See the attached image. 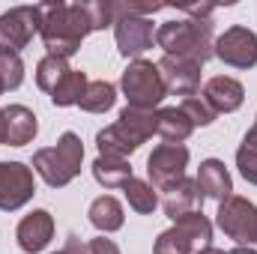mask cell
Returning <instances> with one entry per match:
<instances>
[{
	"mask_svg": "<svg viewBox=\"0 0 257 254\" xmlns=\"http://www.w3.org/2000/svg\"><path fill=\"white\" fill-rule=\"evenodd\" d=\"M39 36L48 48L51 57H63L69 60L87 33H93L90 27V15L84 3H42L39 6Z\"/></svg>",
	"mask_w": 257,
	"mask_h": 254,
	"instance_id": "1",
	"label": "cell"
},
{
	"mask_svg": "<svg viewBox=\"0 0 257 254\" xmlns=\"http://www.w3.org/2000/svg\"><path fill=\"white\" fill-rule=\"evenodd\" d=\"M156 45L165 51V57H183L192 63H206L212 57V21L209 18H180L165 21L156 30Z\"/></svg>",
	"mask_w": 257,
	"mask_h": 254,
	"instance_id": "2",
	"label": "cell"
},
{
	"mask_svg": "<svg viewBox=\"0 0 257 254\" xmlns=\"http://www.w3.org/2000/svg\"><path fill=\"white\" fill-rule=\"evenodd\" d=\"M81 159H84V144L75 132H66L57 141V147L39 150L33 156V168L36 174L51 186V189H63L69 186L78 174H81Z\"/></svg>",
	"mask_w": 257,
	"mask_h": 254,
	"instance_id": "3",
	"label": "cell"
},
{
	"mask_svg": "<svg viewBox=\"0 0 257 254\" xmlns=\"http://www.w3.org/2000/svg\"><path fill=\"white\" fill-rule=\"evenodd\" d=\"M209 242H212V224L197 209L174 221V227H168L156 239V254H192L209 248Z\"/></svg>",
	"mask_w": 257,
	"mask_h": 254,
	"instance_id": "4",
	"label": "cell"
},
{
	"mask_svg": "<svg viewBox=\"0 0 257 254\" xmlns=\"http://www.w3.org/2000/svg\"><path fill=\"white\" fill-rule=\"evenodd\" d=\"M123 93H126L128 105L132 108H144V111H153L162 99H165V81H162V72L159 66L150 63V60H135L128 63V69L123 72Z\"/></svg>",
	"mask_w": 257,
	"mask_h": 254,
	"instance_id": "5",
	"label": "cell"
},
{
	"mask_svg": "<svg viewBox=\"0 0 257 254\" xmlns=\"http://www.w3.org/2000/svg\"><path fill=\"white\" fill-rule=\"evenodd\" d=\"M218 227L239 245H257V206L245 197L230 194L227 200L218 203L215 212Z\"/></svg>",
	"mask_w": 257,
	"mask_h": 254,
	"instance_id": "6",
	"label": "cell"
},
{
	"mask_svg": "<svg viewBox=\"0 0 257 254\" xmlns=\"http://www.w3.org/2000/svg\"><path fill=\"white\" fill-rule=\"evenodd\" d=\"M39 6H12L0 15V54H18L39 33Z\"/></svg>",
	"mask_w": 257,
	"mask_h": 254,
	"instance_id": "7",
	"label": "cell"
},
{
	"mask_svg": "<svg viewBox=\"0 0 257 254\" xmlns=\"http://www.w3.org/2000/svg\"><path fill=\"white\" fill-rule=\"evenodd\" d=\"M186 165H189V150L183 144H159L147 159L150 186L156 191H168L186 177Z\"/></svg>",
	"mask_w": 257,
	"mask_h": 254,
	"instance_id": "8",
	"label": "cell"
},
{
	"mask_svg": "<svg viewBox=\"0 0 257 254\" xmlns=\"http://www.w3.org/2000/svg\"><path fill=\"white\" fill-rule=\"evenodd\" d=\"M36 191L33 171L21 162H0V209L15 212L21 209Z\"/></svg>",
	"mask_w": 257,
	"mask_h": 254,
	"instance_id": "9",
	"label": "cell"
},
{
	"mask_svg": "<svg viewBox=\"0 0 257 254\" xmlns=\"http://www.w3.org/2000/svg\"><path fill=\"white\" fill-rule=\"evenodd\" d=\"M212 54L233 69H251L257 66V36L248 27H230L215 39Z\"/></svg>",
	"mask_w": 257,
	"mask_h": 254,
	"instance_id": "10",
	"label": "cell"
},
{
	"mask_svg": "<svg viewBox=\"0 0 257 254\" xmlns=\"http://www.w3.org/2000/svg\"><path fill=\"white\" fill-rule=\"evenodd\" d=\"M114 36H117V48L123 57H141L147 48H153L156 42V30H153V21L147 15H120L117 24H114Z\"/></svg>",
	"mask_w": 257,
	"mask_h": 254,
	"instance_id": "11",
	"label": "cell"
},
{
	"mask_svg": "<svg viewBox=\"0 0 257 254\" xmlns=\"http://www.w3.org/2000/svg\"><path fill=\"white\" fill-rule=\"evenodd\" d=\"M156 66L162 72V81H165L168 93L197 96V90H200V63L183 60V57H162Z\"/></svg>",
	"mask_w": 257,
	"mask_h": 254,
	"instance_id": "12",
	"label": "cell"
},
{
	"mask_svg": "<svg viewBox=\"0 0 257 254\" xmlns=\"http://www.w3.org/2000/svg\"><path fill=\"white\" fill-rule=\"evenodd\" d=\"M15 239H18V248L27 254L42 251L51 239H54V218L48 209H33L30 215L21 218L18 230H15Z\"/></svg>",
	"mask_w": 257,
	"mask_h": 254,
	"instance_id": "13",
	"label": "cell"
},
{
	"mask_svg": "<svg viewBox=\"0 0 257 254\" xmlns=\"http://www.w3.org/2000/svg\"><path fill=\"white\" fill-rule=\"evenodd\" d=\"M203 99L215 114H230V111H236L242 105L245 87L230 75H215V78H209L203 84Z\"/></svg>",
	"mask_w": 257,
	"mask_h": 254,
	"instance_id": "14",
	"label": "cell"
},
{
	"mask_svg": "<svg viewBox=\"0 0 257 254\" xmlns=\"http://www.w3.org/2000/svg\"><path fill=\"white\" fill-rule=\"evenodd\" d=\"M194 183H197L200 197H212V200H227L230 191H233L230 174H227L224 162H218V159L200 162V171H197V180Z\"/></svg>",
	"mask_w": 257,
	"mask_h": 254,
	"instance_id": "15",
	"label": "cell"
},
{
	"mask_svg": "<svg viewBox=\"0 0 257 254\" xmlns=\"http://www.w3.org/2000/svg\"><path fill=\"white\" fill-rule=\"evenodd\" d=\"M200 200H203V197H200V191H197V183L189 180V177H183L177 186H171V189L165 191L162 206H165V215H168L171 221H180L183 215L197 212Z\"/></svg>",
	"mask_w": 257,
	"mask_h": 254,
	"instance_id": "16",
	"label": "cell"
},
{
	"mask_svg": "<svg viewBox=\"0 0 257 254\" xmlns=\"http://www.w3.org/2000/svg\"><path fill=\"white\" fill-rule=\"evenodd\" d=\"M6 114V144L9 147H24L36 138L39 132V123H36V114L24 105H9L3 108Z\"/></svg>",
	"mask_w": 257,
	"mask_h": 254,
	"instance_id": "17",
	"label": "cell"
},
{
	"mask_svg": "<svg viewBox=\"0 0 257 254\" xmlns=\"http://www.w3.org/2000/svg\"><path fill=\"white\" fill-rule=\"evenodd\" d=\"M96 144H99V156H114V159H128L141 147V141L123 123H114V126L102 129L96 135Z\"/></svg>",
	"mask_w": 257,
	"mask_h": 254,
	"instance_id": "18",
	"label": "cell"
},
{
	"mask_svg": "<svg viewBox=\"0 0 257 254\" xmlns=\"http://www.w3.org/2000/svg\"><path fill=\"white\" fill-rule=\"evenodd\" d=\"M90 224L102 233H114L123 227V203L114 194H102L90 203Z\"/></svg>",
	"mask_w": 257,
	"mask_h": 254,
	"instance_id": "19",
	"label": "cell"
},
{
	"mask_svg": "<svg viewBox=\"0 0 257 254\" xmlns=\"http://www.w3.org/2000/svg\"><path fill=\"white\" fill-rule=\"evenodd\" d=\"M156 132L165 138V144H183L194 132V126L183 114V108H162L156 111Z\"/></svg>",
	"mask_w": 257,
	"mask_h": 254,
	"instance_id": "20",
	"label": "cell"
},
{
	"mask_svg": "<svg viewBox=\"0 0 257 254\" xmlns=\"http://www.w3.org/2000/svg\"><path fill=\"white\" fill-rule=\"evenodd\" d=\"M93 177L105 189H123L132 180V165L128 159H114V156H99L93 162Z\"/></svg>",
	"mask_w": 257,
	"mask_h": 254,
	"instance_id": "21",
	"label": "cell"
},
{
	"mask_svg": "<svg viewBox=\"0 0 257 254\" xmlns=\"http://www.w3.org/2000/svg\"><path fill=\"white\" fill-rule=\"evenodd\" d=\"M114 99H117V87L108 84V81H90L87 90H84V99L78 102V108L90 111V114H105L108 108H114Z\"/></svg>",
	"mask_w": 257,
	"mask_h": 254,
	"instance_id": "22",
	"label": "cell"
},
{
	"mask_svg": "<svg viewBox=\"0 0 257 254\" xmlns=\"http://www.w3.org/2000/svg\"><path fill=\"white\" fill-rule=\"evenodd\" d=\"M87 75L84 72H69L63 81H60V87L51 93V102L57 105V108H69V105H78L81 99H84V90H87Z\"/></svg>",
	"mask_w": 257,
	"mask_h": 254,
	"instance_id": "23",
	"label": "cell"
},
{
	"mask_svg": "<svg viewBox=\"0 0 257 254\" xmlns=\"http://www.w3.org/2000/svg\"><path fill=\"white\" fill-rule=\"evenodd\" d=\"M69 72H72V69H69V63H66L63 57H51V54H45V57L39 60V66H36V84H39L45 93H54Z\"/></svg>",
	"mask_w": 257,
	"mask_h": 254,
	"instance_id": "24",
	"label": "cell"
},
{
	"mask_svg": "<svg viewBox=\"0 0 257 254\" xmlns=\"http://www.w3.org/2000/svg\"><path fill=\"white\" fill-rule=\"evenodd\" d=\"M117 123H123V126L144 144V141L153 138V132H156V114H153V111H144V108L126 105V108L120 111V120H117Z\"/></svg>",
	"mask_w": 257,
	"mask_h": 254,
	"instance_id": "25",
	"label": "cell"
},
{
	"mask_svg": "<svg viewBox=\"0 0 257 254\" xmlns=\"http://www.w3.org/2000/svg\"><path fill=\"white\" fill-rule=\"evenodd\" d=\"M123 191H126L128 206H132L135 212H141V215H147V212H153V209L159 206L156 189H153L150 183H144V180H135V177H132L126 186H123Z\"/></svg>",
	"mask_w": 257,
	"mask_h": 254,
	"instance_id": "26",
	"label": "cell"
},
{
	"mask_svg": "<svg viewBox=\"0 0 257 254\" xmlns=\"http://www.w3.org/2000/svg\"><path fill=\"white\" fill-rule=\"evenodd\" d=\"M24 81V63L18 54H0V87L6 90H18Z\"/></svg>",
	"mask_w": 257,
	"mask_h": 254,
	"instance_id": "27",
	"label": "cell"
},
{
	"mask_svg": "<svg viewBox=\"0 0 257 254\" xmlns=\"http://www.w3.org/2000/svg\"><path fill=\"white\" fill-rule=\"evenodd\" d=\"M84 6H87L93 30H105V27L117 24V3H111V0H93V3H84Z\"/></svg>",
	"mask_w": 257,
	"mask_h": 254,
	"instance_id": "28",
	"label": "cell"
},
{
	"mask_svg": "<svg viewBox=\"0 0 257 254\" xmlns=\"http://www.w3.org/2000/svg\"><path fill=\"white\" fill-rule=\"evenodd\" d=\"M180 108H183V114L192 120V126H209V123L215 120V111L206 105L203 96H186Z\"/></svg>",
	"mask_w": 257,
	"mask_h": 254,
	"instance_id": "29",
	"label": "cell"
},
{
	"mask_svg": "<svg viewBox=\"0 0 257 254\" xmlns=\"http://www.w3.org/2000/svg\"><path fill=\"white\" fill-rule=\"evenodd\" d=\"M236 168L251 186H257V144L254 141H248V138L242 141V147L236 150Z\"/></svg>",
	"mask_w": 257,
	"mask_h": 254,
	"instance_id": "30",
	"label": "cell"
},
{
	"mask_svg": "<svg viewBox=\"0 0 257 254\" xmlns=\"http://www.w3.org/2000/svg\"><path fill=\"white\" fill-rule=\"evenodd\" d=\"M87 254H120L114 239H105V236H96L87 242Z\"/></svg>",
	"mask_w": 257,
	"mask_h": 254,
	"instance_id": "31",
	"label": "cell"
},
{
	"mask_svg": "<svg viewBox=\"0 0 257 254\" xmlns=\"http://www.w3.org/2000/svg\"><path fill=\"white\" fill-rule=\"evenodd\" d=\"M54 254H87V242H81L78 236H69L66 245L60 248V251H54Z\"/></svg>",
	"mask_w": 257,
	"mask_h": 254,
	"instance_id": "32",
	"label": "cell"
},
{
	"mask_svg": "<svg viewBox=\"0 0 257 254\" xmlns=\"http://www.w3.org/2000/svg\"><path fill=\"white\" fill-rule=\"evenodd\" d=\"M0 144H6V114L0 111Z\"/></svg>",
	"mask_w": 257,
	"mask_h": 254,
	"instance_id": "33",
	"label": "cell"
},
{
	"mask_svg": "<svg viewBox=\"0 0 257 254\" xmlns=\"http://www.w3.org/2000/svg\"><path fill=\"white\" fill-rule=\"evenodd\" d=\"M230 254H257L254 248H245V245H239V248H233Z\"/></svg>",
	"mask_w": 257,
	"mask_h": 254,
	"instance_id": "34",
	"label": "cell"
},
{
	"mask_svg": "<svg viewBox=\"0 0 257 254\" xmlns=\"http://www.w3.org/2000/svg\"><path fill=\"white\" fill-rule=\"evenodd\" d=\"M245 138H248V141H254V144H257V123H254V129H251V132H248Z\"/></svg>",
	"mask_w": 257,
	"mask_h": 254,
	"instance_id": "35",
	"label": "cell"
},
{
	"mask_svg": "<svg viewBox=\"0 0 257 254\" xmlns=\"http://www.w3.org/2000/svg\"><path fill=\"white\" fill-rule=\"evenodd\" d=\"M197 254H224V251H218V248H212V245H209V248H203V251H197Z\"/></svg>",
	"mask_w": 257,
	"mask_h": 254,
	"instance_id": "36",
	"label": "cell"
},
{
	"mask_svg": "<svg viewBox=\"0 0 257 254\" xmlns=\"http://www.w3.org/2000/svg\"><path fill=\"white\" fill-rule=\"evenodd\" d=\"M0 93H3V87H0Z\"/></svg>",
	"mask_w": 257,
	"mask_h": 254,
	"instance_id": "37",
	"label": "cell"
}]
</instances>
